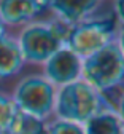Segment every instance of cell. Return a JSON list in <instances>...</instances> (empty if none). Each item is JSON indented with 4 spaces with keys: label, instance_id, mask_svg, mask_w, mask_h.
I'll return each mask as SVG.
<instances>
[{
    "label": "cell",
    "instance_id": "cell-1",
    "mask_svg": "<svg viewBox=\"0 0 124 134\" xmlns=\"http://www.w3.org/2000/svg\"><path fill=\"white\" fill-rule=\"evenodd\" d=\"M11 97L17 110L42 120L48 116L54 107V88L40 75L24 77L16 85Z\"/></svg>",
    "mask_w": 124,
    "mask_h": 134
},
{
    "label": "cell",
    "instance_id": "cell-8",
    "mask_svg": "<svg viewBox=\"0 0 124 134\" xmlns=\"http://www.w3.org/2000/svg\"><path fill=\"white\" fill-rule=\"evenodd\" d=\"M24 58L17 40L8 32L0 37V78H10L21 72L24 67Z\"/></svg>",
    "mask_w": 124,
    "mask_h": 134
},
{
    "label": "cell",
    "instance_id": "cell-7",
    "mask_svg": "<svg viewBox=\"0 0 124 134\" xmlns=\"http://www.w3.org/2000/svg\"><path fill=\"white\" fill-rule=\"evenodd\" d=\"M46 7L48 3L35 0H0V21L5 27L22 26Z\"/></svg>",
    "mask_w": 124,
    "mask_h": 134
},
{
    "label": "cell",
    "instance_id": "cell-2",
    "mask_svg": "<svg viewBox=\"0 0 124 134\" xmlns=\"http://www.w3.org/2000/svg\"><path fill=\"white\" fill-rule=\"evenodd\" d=\"M84 75L96 88L108 90L124 77V54L118 45L108 43L84 62Z\"/></svg>",
    "mask_w": 124,
    "mask_h": 134
},
{
    "label": "cell",
    "instance_id": "cell-3",
    "mask_svg": "<svg viewBox=\"0 0 124 134\" xmlns=\"http://www.w3.org/2000/svg\"><path fill=\"white\" fill-rule=\"evenodd\" d=\"M16 40L21 48L24 62L30 64H43L62 48V42L51 24H29L21 30Z\"/></svg>",
    "mask_w": 124,
    "mask_h": 134
},
{
    "label": "cell",
    "instance_id": "cell-5",
    "mask_svg": "<svg viewBox=\"0 0 124 134\" xmlns=\"http://www.w3.org/2000/svg\"><path fill=\"white\" fill-rule=\"evenodd\" d=\"M111 26L108 23H87L78 27H73L70 32L67 43L70 49L78 56H91L105 45H108Z\"/></svg>",
    "mask_w": 124,
    "mask_h": 134
},
{
    "label": "cell",
    "instance_id": "cell-17",
    "mask_svg": "<svg viewBox=\"0 0 124 134\" xmlns=\"http://www.w3.org/2000/svg\"><path fill=\"white\" fill-rule=\"evenodd\" d=\"M121 46H122V51H124V30H122V35H121Z\"/></svg>",
    "mask_w": 124,
    "mask_h": 134
},
{
    "label": "cell",
    "instance_id": "cell-4",
    "mask_svg": "<svg viewBox=\"0 0 124 134\" xmlns=\"http://www.w3.org/2000/svg\"><path fill=\"white\" fill-rule=\"evenodd\" d=\"M99 99L86 83L73 81L65 85L57 97V113L65 121H87L96 115Z\"/></svg>",
    "mask_w": 124,
    "mask_h": 134
},
{
    "label": "cell",
    "instance_id": "cell-10",
    "mask_svg": "<svg viewBox=\"0 0 124 134\" xmlns=\"http://www.w3.org/2000/svg\"><path fill=\"white\" fill-rule=\"evenodd\" d=\"M7 134H45V123L42 118L17 110Z\"/></svg>",
    "mask_w": 124,
    "mask_h": 134
},
{
    "label": "cell",
    "instance_id": "cell-9",
    "mask_svg": "<svg viewBox=\"0 0 124 134\" xmlns=\"http://www.w3.org/2000/svg\"><path fill=\"white\" fill-rule=\"evenodd\" d=\"M49 8L57 11L59 16H62L65 23H75L84 14H87L91 10L97 7L96 2H51L48 3Z\"/></svg>",
    "mask_w": 124,
    "mask_h": 134
},
{
    "label": "cell",
    "instance_id": "cell-14",
    "mask_svg": "<svg viewBox=\"0 0 124 134\" xmlns=\"http://www.w3.org/2000/svg\"><path fill=\"white\" fill-rule=\"evenodd\" d=\"M116 13L119 14V18L124 21V0H121V2L116 3Z\"/></svg>",
    "mask_w": 124,
    "mask_h": 134
},
{
    "label": "cell",
    "instance_id": "cell-12",
    "mask_svg": "<svg viewBox=\"0 0 124 134\" xmlns=\"http://www.w3.org/2000/svg\"><path fill=\"white\" fill-rule=\"evenodd\" d=\"M16 112H17V107L13 102V97L3 91H0V134H7V131L13 123Z\"/></svg>",
    "mask_w": 124,
    "mask_h": 134
},
{
    "label": "cell",
    "instance_id": "cell-11",
    "mask_svg": "<svg viewBox=\"0 0 124 134\" xmlns=\"http://www.w3.org/2000/svg\"><path fill=\"white\" fill-rule=\"evenodd\" d=\"M86 134H121V126L113 115H94L87 120Z\"/></svg>",
    "mask_w": 124,
    "mask_h": 134
},
{
    "label": "cell",
    "instance_id": "cell-6",
    "mask_svg": "<svg viewBox=\"0 0 124 134\" xmlns=\"http://www.w3.org/2000/svg\"><path fill=\"white\" fill-rule=\"evenodd\" d=\"M45 74L49 83H73L80 74V59L70 48H61L45 62Z\"/></svg>",
    "mask_w": 124,
    "mask_h": 134
},
{
    "label": "cell",
    "instance_id": "cell-16",
    "mask_svg": "<svg viewBox=\"0 0 124 134\" xmlns=\"http://www.w3.org/2000/svg\"><path fill=\"white\" fill-rule=\"evenodd\" d=\"M3 34H7V27L2 24V21H0V37H2Z\"/></svg>",
    "mask_w": 124,
    "mask_h": 134
},
{
    "label": "cell",
    "instance_id": "cell-15",
    "mask_svg": "<svg viewBox=\"0 0 124 134\" xmlns=\"http://www.w3.org/2000/svg\"><path fill=\"white\" fill-rule=\"evenodd\" d=\"M119 113H121V116L124 118V96H122V99H121V104H119Z\"/></svg>",
    "mask_w": 124,
    "mask_h": 134
},
{
    "label": "cell",
    "instance_id": "cell-13",
    "mask_svg": "<svg viewBox=\"0 0 124 134\" xmlns=\"http://www.w3.org/2000/svg\"><path fill=\"white\" fill-rule=\"evenodd\" d=\"M48 134H84V132L76 123L62 120V121L51 125L49 129H48Z\"/></svg>",
    "mask_w": 124,
    "mask_h": 134
}]
</instances>
